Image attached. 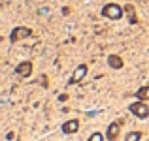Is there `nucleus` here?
Instances as JSON below:
<instances>
[{"label": "nucleus", "instance_id": "nucleus-1", "mask_svg": "<svg viewBox=\"0 0 149 141\" xmlns=\"http://www.w3.org/2000/svg\"><path fill=\"white\" fill-rule=\"evenodd\" d=\"M102 15L111 19V21H117V19L123 17V8L117 6V4H106V6L102 8Z\"/></svg>", "mask_w": 149, "mask_h": 141}, {"label": "nucleus", "instance_id": "nucleus-2", "mask_svg": "<svg viewBox=\"0 0 149 141\" xmlns=\"http://www.w3.org/2000/svg\"><path fill=\"white\" fill-rule=\"evenodd\" d=\"M128 109H130V113H134L138 119H146V117L149 115V107L143 104L142 100H140V102H134V104H130V107H128Z\"/></svg>", "mask_w": 149, "mask_h": 141}, {"label": "nucleus", "instance_id": "nucleus-3", "mask_svg": "<svg viewBox=\"0 0 149 141\" xmlns=\"http://www.w3.org/2000/svg\"><path fill=\"white\" fill-rule=\"evenodd\" d=\"M30 34H32V30H30L29 26H17V28H13V32L10 34V40L19 41V40H23V38H29Z\"/></svg>", "mask_w": 149, "mask_h": 141}, {"label": "nucleus", "instance_id": "nucleus-4", "mask_svg": "<svg viewBox=\"0 0 149 141\" xmlns=\"http://www.w3.org/2000/svg\"><path fill=\"white\" fill-rule=\"evenodd\" d=\"M87 75V66L85 64H79L76 70H74V73H72V79H70V83H79L83 77Z\"/></svg>", "mask_w": 149, "mask_h": 141}, {"label": "nucleus", "instance_id": "nucleus-5", "mask_svg": "<svg viewBox=\"0 0 149 141\" xmlns=\"http://www.w3.org/2000/svg\"><path fill=\"white\" fill-rule=\"evenodd\" d=\"M15 72H17V75H21V77H29L30 73H32V64H30L29 60H25V62H21V64H17Z\"/></svg>", "mask_w": 149, "mask_h": 141}, {"label": "nucleus", "instance_id": "nucleus-6", "mask_svg": "<svg viewBox=\"0 0 149 141\" xmlns=\"http://www.w3.org/2000/svg\"><path fill=\"white\" fill-rule=\"evenodd\" d=\"M119 122H111L108 126V130H106V138H108L109 141H115L117 139V135H119Z\"/></svg>", "mask_w": 149, "mask_h": 141}, {"label": "nucleus", "instance_id": "nucleus-7", "mask_svg": "<svg viewBox=\"0 0 149 141\" xmlns=\"http://www.w3.org/2000/svg\"><path fill=\"white\" fill-rule=\"evenodd\" d=\"M77 128H79V122H77L76 119L66 120V122L62 124V132H64V134H74V132H77Z\"/></svg>", "mask_w": 149, "mask_h": 141}, {"label": "nucleus", "instance_id": "nucleus-8", "mask_svg": "<svg viewBox=\"0 0 149 141\" xmlns=\"http://www.w3.org/2000/svg\"><path fill=\"white\" fill-rule=\"evenodd\" d=\"M108 64H109V68H113V70H121L123 68V60H121V57H117V55H109L108 57Z\"/></svg>", "mask_w": 149, "mask_h": 141}, {"label": "nucleus", "instance_id": "nucleus-9", "mask_svg": "<svg viewBox=\"0 0 149 141\" xmlns=\"http://www.w3.org/2000/svg\"><path fill=\"white\" fill-rule=\"evenodd\" d=\"M136 98H138V100H149V87H142L140 88L138 92H136Z\"/></svg>", "mask_w": 149, "mask_h": 141}, {"label": "nucleus", "instance_id": "nucleus-10", "mask_svg": "<svg viewBox=\"0 0 149 141\" xmlns=\"http://www.w3.org/2000/svg\"><path fill=\"white\" fill-rule=\"evenodd\" d=\"M140 138H142V132H130L125 141H140Z\"/></svg>", "mask_w": 149, "mask_h": 141}, {"label": "nucleus", "instance_id": "nucleus-11", "mask_svg": "<svg viewBox=\"0 0 149 141\" xmlns=\"http://www.w3.org/2000/svg\"><path fill=\"white\" fill-rule=\"evenodd\" d=\"M87 141H104V135H102L100 132H95V134H93Z\"/></svg>", "mask_w": 149, "mask_h": 141}]
</instances>
